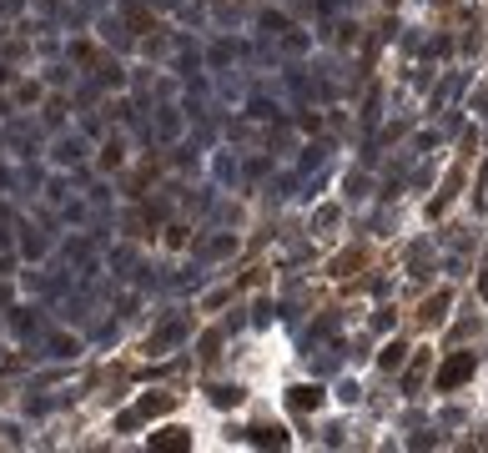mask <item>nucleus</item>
<instances>
[{
    "label": "nucleus",
    "mask_w": 488,
    "mask_h": 453,
    "mask_svg": "<svg viewBox=\"0 0 488 453\" xmlns=\"http://www.w3.org/2000/svg\"><path fill=\"white\" fill-rule=\"evenodd\" d=\"M317 403H323L317 388H292V408H317Z\"/></svg>",
    "instance_id": "obj_3"
},
{
    "label": "nucleus",
    "mask_w": 488,
    "mask_h": 453,
    "mask_svg": "<svg viewBox=\"0 0 488 453\" xmlns=\"http://www.w3.org/2000/svg\"><path fill=\"white\" fill-rule=\"evenodd\" d=\"M152 448H186V434H181V428H166V434H152Z\"/></svg>",
    "instance_id": "obj_2"
},
{
    "label": "nucleus",
    "mask_w": 488,
    "mask_h": 453,
    "mask_svg": "<svg viewBox=\"0 0 488 453\" xmlns=\"http://www.w3.org/2000/svg\"><path fill=\"white\" fill-rule=\"evenodd\" d=\"M469 378H473V353H453L438 368V388H458V383H469Z\"/></svg>",
    "instance_id": "obj_1"
}]
</instances>
